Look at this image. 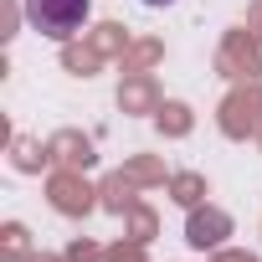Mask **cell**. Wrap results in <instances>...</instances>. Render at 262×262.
<instances>
[{
    "label": "cell",
    "mask_w": 262,
    "mask_h": 262,
    "mask_svg": "<svg viewBox=\"0 0 262 262\" xmlns=\"http://www.w3.org/2000/svg\"><path fill=\"white\" fill-rule=\"evenodd\" d=\"M21 11L31 21V31L52 36V41H67L82 31V21L93 16V0H21Z\"/></svg>",
    "instance_id": "6da1fadb"
},
{
    "label": "cell",
    "mask_w": 262,
    "mask_h": 262,
    "mask_svg": "<svg viewBox=\"0 0 262 262\" xmlns=\"http://www.w3.org/2000/svg\"><path fill=\"white\" fill-rule=\"evenodd\" d=\"M144 6H175V0H144Z\"/></svg>",
    "instance_id": "7a4b0ae2"
}]
</instances>
